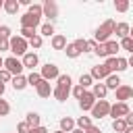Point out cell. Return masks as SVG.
Instances as JSON below:
<instances>
[{"instance_id":"obj_1","label":"cell","mask_w":133,"mask_h":133,"mask_svg":"<svg viewBox=\"0 0 133 133\" xmlns=\"http://www.w3.org/2000/svg\"><path fill=\"white\" fill-rule=\"evenodd\" d=\"M114 21L112 19H108V21H104L98 29H96V33H94V42L96 44H106L108 39H110V35L114 33Z\"/></svg>"},{"instance_id":"obj_2","label":"cell","mask_w":133,"mask_h":133,"mask_svg":"<svg viewBox=\"0 0 133 133\" xmlns=\"http://www.w3.org/2000/svg\"><path fill=\"white\" fill-rule=\"evenodd\" d=\"M27 39H23L21 35H10V39H8V50L12 52V56L17 58V56H23L25 52H27Z\"/></svg>"},{"instance_id":"obj_3","label":"cell","mask_w":133,"mask_h":133,"mask_svg":"<svg viewBox=\"0 0 133 133\" xmlns=\"http://www.w3.org/2000/svg\"><path fill=\"white\" fill-rule=\"evenodd\" d=\"M129 112H131V108L127 102H116V104H110L108 116H112V121H114V118H125Z\"/></svg>"},{"instance_id":"obj_4","label":"cell","mask_w":133,"mask_h":133,"mask_svg":"<svg viewBox=\"0 0 133 133\" xmlns=\"http://www.w3.org/2000/svg\"><path fill=\"white\" fill-rule=\"evenodd\" d=\"M108 110H110L108 100H96V104L91 106V116L94 118H104V116H108Z\"/></svg>"},{"instance_id":"obj_5","label":"cell","mask_w":133,"mask_h":133,"mask_svg":"<svg viewBox=\"0 0 133 133\" xmlns=\"http://www.w3.org/2000/svg\"><path fill=\"white\" fill-rule=\"evenodd\" d=\"M4 69L12 75V77H17V75H23V62L19 60V58H15V56H8L6 60H4Z\"/></svg>"},{"instance_id":"obj_6","label":"cell","mask_w":133,"mask_h":133,"mask_svg":"<svg viewBox=\"0 0 133 133\" xmlns=\"http://www.w3.org/2000/svg\"><path fill=\"white\" fill-rule=\"evenodd\" d=\"M60 75V71H58V66L54 64V62H46L44 66H42V71H39V77L44 79V81H52V79H56Z\"/></svg>"},{"instance_id":"obj_7","label":"cell","mask_w":133,"mask_h":133,"mask_svg":"<svg viewBox=\"0 0 133 133\" xmlns=\"http://www.w3.org/2000/svg\"><path fill=\"white\" fill-rule=\"evenodd\" d=\"M42 17H48L50 19V23L58 17V4L54 2V0H46L44 4H42Z\"/></svg>"},{"instance_id":"obj_8","label":"cell","mask_w":133,"mask_h":133,"mask_svg":"<svg viewBox=\"0 0 133 133\" xmlns=\"http://www.w3.org/2000/svg\"><path fill=\"white\" fill-rule=\"evenodd\" d=\"M21 62H23V69H31V71H33V69L39 64V58H37L35 52H25L23 58H21Z\"/></svg>"},{"instance_id":"obj_9","label":"cell","mask_w":133,"mask_h":133,"mask_svg":"<svg viewBox=\"0 0 133 133\" xmlns=\"http://www.w3.org/2000/svg\"><path fill=\"white\" fill-rule=\"evenodd\" d=\"M114 91H116V100H118V102H127V100H131V96H133V87H131V85H123V83H121Z\"/></svg>"},{"instance_id":"obj_10","label":"cell","mask_w":133,"mask_h":133,"mask_svg":"<svg viewBox=\"0 0 133 133\" xmlns=\"http://www.w3.org/2000/svg\"><path fill=\"white\" fill-rule=\"evenodd\" d=\"M94 104H96V98H94V94L85 89V94L79 98V108L85 112V110H91V106H94Z\"/></svg>"},{"instance_id":"obj_11","label":"cell","mask_w":133,"mask_h":133,"mask_svg":"<svg viewBox=\"0 0 133 133\" xmlns=\"http://www.w3.org/2000/svg\"><path fill=\"white\" fill-rule=\"evenodd\" d=\"M73 87V85H71ZM71 87H62V85H56V87H52V96L58 100V102H64L69 96H71Z\"/></svg>"},{"instance_id":"obj_12","label":"cell","mask_w":133,"mask_h":133,"mask_svg":"<svg viewBox=\"0 0 133 133\" xmlns=\"http://www.w3.org/2000/svg\"><path fill=\"white\" fill-rule=\"evenodd\" d=\"M37 25H39V19L37 17H31L27 12L21 17V27H25V29H37Z\"/></svg>"},{"instance_id":"obj_13","label":"cell","mask_w":133,"mask_h":133,"mask_svg":"<svg viewBox=\"0 0 133 133\" xmlns=\"http://www.w3.org/2000/svg\"><path fill=\"white\" fill-rule=\"evenodd\" d=\"M110 73H108V69L104 66V64H98V66H94L91 69V73H89V77L91 79H98V81H102V79H106Z\"/></svg>"},{"instance_id":"obj_14","label":"cell","mask_w":133,"mask_h":133,"mask_svg":"<svg viewBox=\"0 0 133 133\" xmlns=\"http://www.w3.org/2000/svg\"><path fill=\"white\" fill-rule=\"evenodd\" d=\"M35 91H37V96L39 98H50V94H52V85L48 83V81H39L37 85H35Z\"/></svg>"},{"instance_id":"obj_15","label":"cell","mask_w":133,"mask_h":133,"mask_svg":"<svg viewBox=\"0 0 133 133\" xmlns=\"http://www.w3.org/2000/svg\"><path fill=\"white\" fill-rule=\"evenodd\" d=\"M50 44H52L54 50H64V46H66V37H64L62 33H54L52 39H50Z\"/></svg>"},{"instance_id":"obj_16","label":"cell","mask_w":133,"mask_h":133,"mask_svg":"<svg viewBox=\"0 0 133 133\" xmlns=\"http://www.w3.org/2000/svg\"><path fill=\"white\" fill-rule=\"evenodd\" d=\"M129 31H131L129 23H116V25H114V33H116V37H118V39L129 37Z\"/></svg>"},{"instance_id":"obj_17","label":"cell","mask_w":133,"mask_h":133,"mask_svg":"<svg viewBox=\"0 0 133 133\" xmlns=\"http://www.w3.org/2000/svg\"><path fill=\"white\" fill-rule=\"evenodd\" d=\"M91 94H94V98H96V100H104V98H106V94H108V89H106V85H104V83H94Z\"/></svg>"},{"instance_id":"obj_18","label":"cell","mask_w":133,"mask_h":133,"mask_svg":"<svg viewBox=\"0 0 133 133\" xmlns=\"http://www.w3.org/2000/svg\"><path fill=\"white\" fill-rule=\"evenodd\" d=\"M104 85H106V89H116V87L121 85V77L114 75V73H110V75L104 79Z\"/></svg>"},{"instance_id":"obj_19","label":"cell","mask_w":133,"mask_h":133,"mask_svg":"<svg viewBox=\"0 0 133 133\" xmlns=\"http://www.w3.org/2000/svg\"><path fill=\"white\" fill-rule=\"evenodd\" d=\"M19 0H4V4H2V8L8 12V15H17L19 12Z\"/></svg>"},{"instance_id":"obj_20","label":"cell","mask_w":133,"mask_h":133,"mask_svg":"<svg viewBox=\"0 0 133 133\" xmlns=\"http://www.w3.org/2000/svg\"><path fill=\"white\" fill-rule=\"evenodd\" d=\"M10 83H12V87H15L17 91H21V89L27 87V77H25V75H17V77L10 79Z\"/></svg>"},{"instance_id":"obj_21","label":"cell","mask_w":133,"mask_h":133,"mask_svg":"<svg viewBox=\"0 0 133 133\" xmlns=\"http://www.w3.org/2000/svg\"><path fill=\"white\" fill-rule=\"evenodd\" d=\"M73 129H75V121L71 116H62L60 118V131L62 133H71Z\"/></svg>"},{"instance_id":"obj_22","label":"cell","mask_w":133,"mask_h":133,"mask_svg":"<svg viewBox=\"0 0 133 133\" xmlns=\"http://www.w3.org/2000/svg\"><path fill=\"white\" fill-rule=\"evenodd\" d=\"M104 48H106V56H116V52L121 50L118 48V42H114V39H108L104 44Z\"/></svg>"},{"instance_id":"obj_23","label":"cell","mask_w":133,"mask_h":133,"mask_svg":"<svg viewBox=\"0 0 133 133\" xmlns=\"http://www.w3.org/2000/svg\"><path fill=\"white\" fill-rule=\"evenodd\" d=\"M25 123H27L31 129H33V127H39V114H37V112H27Z\"/></svg>"},{"instance_id":"obj_24","label":"cell","mask_w":133,"mask_h":133,"mask_svg":"<svg viewBox=\"0 0 133 133\" xmlns=\"http://www.w3.org/2000/svg\"><path fill=\"white\" fill-rule=\"evenodd\" d=\"M75 125H77V129L85 131V129H89V127H91V116H79V118L75 121Z\"/></svg>"},{"instance_id":"obj_25","label":"cell","mask_w":133,"mask_h":133,"mask_svg":"<svg viewBox=\"0 0 133 133\" xmlns=\"http://www.w3.org/2000/svg\"><path fill=\"white\" fill-rule=\"evenodd\" d=\"M37 35H42V37H44V35H46V37H52V35H54V25H52V23H44V25L39 27V33H37Z\"/></svg>"},{"instance_id":"obj_26","label":"cell","mask_w":133,"mask_h":133,"mask_svg":"<svg viewBox=\"0 0 133 133\" xmlns=\"http://www.w3.org/2000/svg\"><path fill=\"white\" fill-rule=\"evenodd\" d=\"M73 44H75V48H77V52H79V54H83V52H89V50H87V39H83V37H77Z\"/></svg>"},{"instance_id":"obj_27","label":"cell","mask_w":133,"mask_h":133,"mask_svg":"<svg viewBox=\"0 0 133 133\" xmlns=\"http://www.w3.org/2000/svg\"><path fill=\"white\" fill-rule=\"evenodd\" d=\"M27 15L42 19V4H29V8H27Z\"/></svg>"},{"instance_id":"obj_28","label":"cell","mask_w":133,"mask_h":133,"mask_svg":"<svg viewBox=\"0 0 133 133\" xmlns=\"http://www.w3.org/2000/svg\"><path fill=\"white\" fill-rule=\"evenodd\" d=\"M42 44H44V37H42V35H37V33H35V35H33V37H31V39L27 42V46H31L33 50L42 48Z\"/></svg>"},{"instance_id":"obj_29","label":"cell","mask_w":133,"mask_h":133,"mask_svg":"<svg viewBox=\"0 0 133 133\" xmlns=\"http://www.w3.org/2000/svg\"><path fill=\"white\" fill-rule=\"evenodd\" d=\"M42 81V77H39V73H35V71H31L29 75H27V85H31V87H35L37 83Z\"/></svg>"},{"instance_id":"obj_30","label":"cell","mask_w":133,"mask_h":133,"mask_svg":"<svg viewBox=\"0 0 133 133\" xmlns=\"http://www.w3.org/2000/svg\"><path fill=\"white\" fill-rule=\"evenodd\" d=\"M79 85H81L83 89H87L89 85H94V79L89 77V73H83V75L79 77Z\"/></svg>"},{"instance_id":"obj_31","label":"cell","mask_w":133,"mask_h":133,"mask_svg":"<svg viewBox=\"0 0 133 133\" xmlns=\"http://www.w3.org/2000/svg\"><path fill=\"white\" fill-rule=\"evenodd\" d=\"M112 129H114L116 133H123V131L127 129V123H125V118H114V121H112Z\"/></svg>"},{"instance_id":"obj_32","label":"cell","mask_w":133,"mask_h":133,"mask_svg":"<svg viewBox=\"0 0 133 133\" xmlns=\"http://www.w3.org/2000/svg\"><path fill=\"white\" fill-rule=\"evenodd\" d=\"M118 48H123L127 52H133V37H123L121 44H118Z\"/></svg>"},{"instance_id":"obj_33","label":"cell","mask_w":133,"mask_h":133,"mask_svg":"<svg viewBox=\"0 0 133 133\" xmlns=\"http://www.w3.org/2000/svg\"><path fill=\"white\" fill-rule=\"evenodd\" d=\"M104 66L108 69V73H114V71H116V56H108L106 62H104ZM114 75H116V73H114Z\"/></svg>"},{"instance_id":"obj_34","label":"cell","mask_w":133,"mask_h":133,"mask_svg":"<svg viewBox=\"0 0 133 133\" xmlns=\"http://www.w3.org/2000/svg\"><path fill=\"white\" fill-rule=\"evenodd\" d=\"M114 8L118 12H127L129 10V0H114Z\"/></svg>"},{"instance_id":"obj_35","label":"cell","mask_w":133,"mask_h":133,"mask_svg":"<svg viewBox=\"0 0 133 133\" xmlns=\"http://www.w3.org/2000/svg\"><path fill=\"white\" fill-rule=\"evenodd\" d=\"M64 52H66V56H69V58H77V56H79V52H77V48H75V44H73V42L64 46Z\"/></svg>"},{"instance_id":"obj_36","label":"cell","mask_w":133,"mask_h":133,"mask_svg":"<svg viewBox=\"0 0 133 133\" xmlns=\"http://www.w3.org/2000/svg\"><path fill=\"white\" fill-rule=\"evenodd\" d=\"M19 35H21L23 39H27V42H29V39L35 35V29H25V27H21V33H19Z\"/></svg>"},{"instance_id":"obj_37","label":"cell","mask_w":133,"mask_h":133,"mask_svg":"<svg viewBox=\"0 0 133 133\" xmlns=\"http://www.w3.org/2000/svg\"><path fill=\"white\" fill-rule=\"evenodd\" d=\"M129 64H127V58H121V56H116V71L114 73H121V71H125Z\"/></svg>"},{"instance_id":"obj_38","label":"cell","mask_w":133,"mask_h":133,"mask_svg":"<svg viewBox=\"0 0 133 133\" xmlns=\"http://www.w3.org/2000/svg\"><path fill=\"white\" fill-rule=\"evenodd\" d=\"M8 112H10V104H8L6 100H2V98H0V116H6Z\"/></svg>"},{"instance_id":"obj_39","label":"cell","mask_w":133,"mask_h":133,"mask_svg":"<svg viewBox=\"0 0 133 133\" xmlns=\"http://www.w3.org/2000/svg\"><path fill=\"white\" fill-rule=\"evenodd\" d=\"M12 79V75L6 71V69H0V83H8Z\"/></svg>"},{"instance_id":"obj_40","label":"cell","mask_w":133,"mask_h":133,"mask_svg":"<svg viewBox=\"0 0 133 133\" xmlns=\"http://www.w3.org/2000/svg\"><path fill=\"white\" fill-rule=\"evenodd\" d=\"M71 94H73V96H75V98L79 100V98H81V96L85 94V89H83L81 85H75V87H71Z\"/></svg>"},{"instance_id":"obj_41","label":"cell","mask_w":133,"mask_h":133,"mask_svg":"<svg viewBox=\"0 0 133 133\" xmlns=\"http://www.w3.org/2000/svg\"><path fill=\"white\" fill-rule=\"evenodd\" d=\"M29 129H31V127H29L25 121H21V123L17 125V133H29Z\"/></svg>"},{"instance_id":"obj_42","label":"cell","mask_w":133,"mask_h":133,"mask_svg":"<svg viewBox=\"0 0 133 133\" xmlns=\"http://www.w3.org/2000/svg\"><path fill=\"white\" fill-rule=\"evenodd\" d=\"M0 37L10 39V27H8V25H0Z\"/></svg>"},{"instance_id":"obj_43","label":"cell","mask_w":133,"mask_h":133,"mask_svg":"<svg viewBox=\"0 0 133 133\" xmlns=\"http://www.w3.org/2000/svg\"><path fill=\"white\" fill-rule=\"evenodd\" d=\"M98 56H106V48H104V44H98L96 46V50H94Z\"/></svg>"},{"instance_id":"obj_44","label":"cell","mask_w":133,"mask_h":133,"mask_svg":"<svg viewBox=\"0 0 133 133\" xmlns=\"http://www.w3.org/2000/svg\"><path fill=\"white\" fill-rule=\"evenodd\" d=\"M6 50H8V39L0 37V52H6Z\"/></svg>"},{"instance_id":"obj_45","label":"cell","mask_w":133,"mask_h":133,"mask_svg":"<svg viewBox=\"0 0 133 133\" xmlns=\"http://www.w3.org/2000/svg\"><path fill=\"white\" fill-rule=\"evenodd\" d=\"M29 133H50V131H48L46 127H42V125H39V127H33V129H29Z\"/></svg>"},{"instance_id":"obj_46","label":"cell","mask_w":133,"mask_h":133,"mask_svg":"<svg viewBox=\"0 0 133 133\" xmlns=\"http://www.w3.org/2000/svg\"><path fill=\"white\" fill-rule=\"evenodd\" d=\"M83 133H102V129H100V127H96V125H91V127H89V129H85Z\"/></svg>"},{"instance_id":"obj_47","label":"cell","mask_w":133,"mask_h":133,"mask_svg":"<svg viewBox=\"0 0 133 133\" xmlns=\"http://www.w3.org/2000/svg\"><path fill=\"white\" fill-rule=\"evenodd\" d=\"M96 46H98V44H96L94 39H87V50H96Z\"/></svg>"},{"instance_id":"obj_48","label":"cell","mask_w":133,"mask_h":133,"mask_svg":"<svg viewBox=\"0 0 133 133\" xmlns=\"http://www.w3.org/2000/svg\"><path fill=\"white\" fill-rule=\"evenodd\" d=\"M4 89H6V85H4V83H0V98L4 96Z\"/></svg>"},{"instance_id":"obj_49","label":"cell","mask_w":133,"mask_h":133,"mask_svg":"<svg viewBox=\"0 0 133 133\" xmlns=\"http://www.w3.org/2000/svg\"><path fill=\"white\" fill-rule=\"evenodd\" d=\"M123 133H133V127H127V129H125Z\"/></svg>"},{"instance_id":"obj_50","label":"cell","mask_w":133,"mask_h":133,"mask_svg":"<svg viewBox=\"0 0 133 133\" xmlns=\"http://www.w3.org/2000/svg\"><path fill=\"white\" fill-rule=\"evenodd\" d=\"M0 69H4V58H0Z\"/></svg>"},{"instance_id":"obj_51","label":"cell","mask_w":133,"mask_h":133,"mask_svg":"<svg viewBox=\"0 0 133 133\" xmlns=\"http://www.w3.org/2000/svg\"><path fill=\"white\" fill-rule=\"evenodd\" d=\"M71 133H83V131H81V129H73Z\"/></svg>"},{"instance_id":"obj_52","label":"cell","mask_w":133,"mask_h":133,"mask_svg":"<svg viewBox=\"0 0 133 133\" xmlns=\"http://www.w3.org/2000/svg\"><path fill=\"white\" fill-rule=\"evenodd\" d=\"M2 4H4V0H0V8H2Z\"/></svg>"},{"instance_id":"obj_53","label":"cell","mask_w":133,"mask_h":133,"mask_svg":"<svg viewBox=\"0 0 133 133\" xmlns=\"http://www.w3.org/2000/svg\"><path fill=\"white\" fill-rule=\"evenodd\" d=\"M54 133H62V131H60V129H58V131H54Z\"/></svg>"},{"instance_id":"obj_54","label":"cell","mask_w":133,"mask_h":133,"mask_svg":"<svg viewBox=\"0 0 133 133\" xmlns=\"http://www.w3.org/2000/svg\"><path fill=\"white\" fill-rule=\"evenodd\" d=\"M0 25H2V23H0Z\"/></svg>"}]
</instances>
